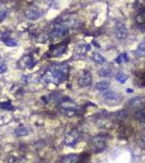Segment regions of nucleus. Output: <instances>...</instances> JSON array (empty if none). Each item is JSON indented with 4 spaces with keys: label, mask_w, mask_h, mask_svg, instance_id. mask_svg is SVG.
<instances>
[{
    "label": "nucleus",
    "mask_w": 145,
    "mask_h": 163,
    "mask_svg": "<svg viewBox=\"0 0 145 163\" xmlns=\"http://www.w3.org/2000/svg\"><path fill=\"white\" fill-rule=\"evenodd\" d=\"M97 73L102 77H109L113 74V69H112V66H104L102 69H100Z\"/></svg>",
    "instance_id": "obj_12"
},
{
    "label": "nucleus",
    "mask_w": 145,
    "mask_h": 163,
    "mask_svg": "<svg viewBox=\"0 0 145 163\" xmlns=\"http://www.w3.org/2000/svg\"><path fill=\"white\" fill-rule=\"evenodd\" d=\"M65 78V73L60 69H51L47 71V73L42 76L43 82L46 84H59L63 82Z\"/></svg>",
    "instance_id": "obj_1"
},
{
    "label": "nucleus",
    "mask_w": 145,
    "mask_h": 163,
    "mask_svg": "<svg viewBox=\"0 0 145 163\" xmlns=\"http://www.w3.org/2000/svg\"><path fill=\"white\" fill-rule=\"evenodd\" d=\"M92 83V77L91 74L88 72H83V74L80 75L78 78V85L80 87H89Z\"/></svg>",
    "instance_id": "obj_8"
},
{
    "label": "nucleus",
    "mask_w": 145,
    "mask_h": 163,
    "mask_svg": "<svg viewBox=\"0 0 145 163\" xmlns=\"http://www.w3.org/2000/svg\"><path fill=\"white\" fill-rule=\"evenodd\" d=\"M0 108L7 109V110H12L13 107H12V104L10 102H6V103H1V104H0Z\"/></svg>",
    "instance_id": "obj_20"
},
{
    "label": "nucleus",
    "mask_w": 145,
    "mask_h": 163,
    "mask_svg": "<svg viewBox=\"0 0 145 163\" xmlns=\"http://www.w3.org/2000/svg\"><path fill=\"white\" fill-rule=\"evenodd\" d=\"M92 148L94 149V151L100 152L103 151L104 149L106 148V140L104 137H101V136H97L94 137L91 141Z\"/></svg>",
    "instance_id": "obj_7"
},
{
    "label": "nucleus",
    "mask_w": 145,
    "mask_h": 163,
    "mask_svg": "<svg viewBox=\"0 0 145 163\" xmlns=\"http://www.w3.org/2000/svg\"><path fill=\"white\" fill-rule=\"evenodd\" d=\"M135 23L139 26H143L145 29V9H142V10L135 15Z\"/></svg>",
    "instance_id": "obj_11"
},
{
    "label": "nucleus",
    "mask_w": 145,
    "mask_h": 163,
    "mask_svg": "<svg viewBox=\"0 0 145 163\" xmlns=\"http://www.w3.org/2000/svg\"><path fill=\"white\" fill-rule=\"evenodd\" d=\"M80 161V155L76 153H69L62 159L63 163H78Z\"/></svg>",
    "instance_id": "obj_10"
},
{
    "label": "nucleus",
    "mask_w": 145,
    "mask_h": 163,
    "mask_svg": "<svg viewBox=\"0 0 145 163\" xmlns=\"http://www.w3.org/2000/svg\"><path fill=\"white\" fill-rule=\"evenodd\" d=\"M66 32H67L66 25H64V24H59V25H57L53 29L51 35L53 37H62V36H64V35L66 34Z\"/></svg>",
    "instance_id": "obj_9"
},
{
    "label": "nucleus",
    "mask_w": 145,
    "mask_h": 163,
    "mask_svg": "<svg viewBox=\"0 0 145 163\" xmlns=\"http://www.w3.org/2000/svg\"><path fill=\"white\" fill-rule=\"evenodd\" d=\"M79 140H80V133L78 132L77 129H74V131L69 132L68 134L65 136V138H64V143L68 147H74L78 143Z\"/></svg>",
    "instance_id": "obj_3"
},
{
    "label": "nucleus",
    "mask_w": 145,
    "mask_h": 163,
    "mask_svg": "<svg viewBox=\"0 0 145 163\" xmlns=\"http://www.w3.org/2000/svg\"><path fill=\"white\" fill-rule=\"evenodd\" d=\"M116 80L119 82V83H121V84H123L126 82V80H128V76L125 74V73H122V72H119L118 74L116 75Z\"/></svg>",
    "instance_id": "obj_19"
},
{
    "label": "nucleus",
    "mask_w": 145,
    "mask_h": 163,
    "mask_svg": "<svg viewBox=\"0 0 145 163\" xmlns=\"http://www.w3.org/2000/svg\"><path fill=\"white\" fill-rule=\"evenodd\" d=\"M134 54H135V57L137 58H144L145 57V45L144 44H141V45L138 47L135 52H134Z\"/></svg>",
    "instance_id": "obj_17"
},
{
    "label": "nucleus",
    "mask_w": 145,
    "mask_h": 163,
    "mask_svg": "<svg viewBox=\"0 0 145 163\" xmlns=\"http://www.w3.org/2000/svg\"><path fill=\"white\" fill-rule=\"evenodd\" d=\"M134 117H135L139 122H141V121L144 120V119H145V109H144V110H143V109H140L139 111L135 112Z\"/></svg>",
    "instance_id": "obj_18"
},
{
    "label": "nucleus",
    "mask_w": 145,
    "mask_h": 163,
    "mask_svg": "<svg viewBox=\"0 0 145 163\" xmlns=\"http://www.w3.org/2000/svg\"><path fill=\"white\" fill-rule=\"evenodd\" d=\"M7 71V65L3 63H0V74H2Z\"/></svg>",
    "instance_id": "obj_21"
},
{
    "label": "nucleus",
    "mask_w": 145,
    "mask_h": 163,
    "mask_svg": "<svg viewBox=\"0 0 145 163\" xmlns=\"http://www.w3.org/2000/svg\"><path fill=\"white\" fill-rule=\"evenodd\" d=\"M41 12L38 11V10H28V11L26 12V17H28L29 20H37L41 17Z\"/></svg>",
    "instance_id": "obj_14"
},
{
    "label": "nucleus",
    "mask_w": 145,
    "mask_h": 163,
    "mask_svg": "<svg viewBox=\"0 0 145 163\" xmlns=\"http://www.w3.org/2000/svg\"><path fill=\"white\" fill-rule=\"evenodd\" d=\"M92 59H93L94 62L97 63V64H103V63L106 62L105 58L103 57L101 53H99V52H94L93 56H92Z\"/></svg>",
    "instance_id": "obj_16"
},
{
    "label": "nucleus",
    "mask_w": 145,
    "mask_h": 163,
    "mask_svg": "<svg viewBox=\"0 0 145 163\" xmlns=\"http://www.w3.org/2000/svg\"><path fill=\"white\" fill-rule=\"evenodd\" d=\"M114 34L115 37L118 40H125L128 37V31H127V27H126L125 24L121 23V22L116 23L114 29Z\"/></svg>",
    "instance_id": "obj_5"
},
{
    "label": "nucleus",
    "mask_w": 145,
    "mask_h": 163,
    "mask_svg": "<svg viewBox=\"0 0 145 163\" xmlns=\"http://www.w3.org/2000/svg\"><path fill=\"white\" fill-rule=\"evenodd\" d=\"M141 140H142V143L145 145V134H143V135H142V138H141Z\"/></svg>",
    "instance_id": "obj_22"
},
{
    "label": "nucleus",
    "mask_w": 145,
    "mask_h": 163,
    "mask_svg": "<svg viewBox=\"0 0 145 163\" xmlns=\"http://www.w3.org/2000/svg\"><path fill=\"white\" fill-rule=\"evenodd\" d=\"M145 106V97L142 96H137V97L131 98L127 102V107L132 110H140Z\"/></svg>",
    "instance_id": "obj_4"
},
{
    "label": "nucleus",
    "mask_w": 145,
    "mask_h": 163,
    "mask_svg": "<svg viewBox=\"0 0 145 163\" xmlns=\"http://www.w3.org/2000/svg\"><path fill=\"white\" fill-rule=\"evenodd\" d=\"M61 110H62L63 114L67 115V116H75L79 112V108L75 103H71V104L64 103L62 106V108H61Z\"/></svg>",
    "instance_id": "obj_6"
},
{
    "label": "nucleus",
    "mask_w": 145,
    "mask_h": 163,
    "mask_svg": "<svg viewBox=\"0 0 145 163\" xmlns=\"http://www.w3.org/2000/svg\"><path fill=\"white\" fill-rule=\"evenodd\" d=\"M109 82H106V80H102V82H99V83L97 84V90H101V92H106V90H108V88H109Z\"/></svg>",
    "instance_id": "obj_15"
},
{
    "label": "nucleus",
    "mask_w": 145,
    "mask_h": 163,
    "mask_svg": "<svg viewBox=\"0 0 145 163\" xmlns=\"http://www.w3.org/2000/svg\"><path fill=\"white\" fill-rule=\"evenodd\" d=\"M103 100L105 101V103L108 104H117L119 103V101L121 100V96L119 94H117L114 90H106L102 94Z\"/></svg>",
    "instance_id": "obj_2"
},
{
    "label": "nucleus",
    "mask_w": 145,
    "mask_h": 163,
    "mask_svg": "<svg viewBox=\"0 0 145 163\" xmlns=\"http://www.w3.org/2000/svg\"><path fill=\"white\" fill-rule=\"evenodd\" d=\"M140 123H141V125H142L143 127H144V128H145V119H144V120H143V121H141Z\"/></svg>",
    "instance_id": "obj_23"
},
{
    "label": "nucleus",
    "mask_w": 145,
    "mask_h": 163,
    "mask_svg": "<svg viewBox=\"0 0 145 163\" xmlns=\"http://www.w3.org/2000/svg\"><path fill=\"white\" fill-rule=\"evenodd\" d=\"M30 133V129L27 128V127H17L15 128L14 131V135L17 136V137H22V136H26V135H28Z\"/></svg>",
    "instance_id": "obj_13"
}]
</instances>
